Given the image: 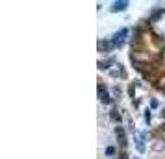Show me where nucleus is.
<instances>
[{"label": "nucleus", "mask_w": 165, "mask_h": 159, "mask_svg": "<svg viewBox=\"0 0 165 159\" xmlns=\"http://www.w3.org/2000/svg\"><path fill=\"white\" fill-rule=\"evenodd\" d=\"M124 35H126V30H123L121 34H117L115 39H113V46H121V45H123V37Z\"/></svg>", "instance_id": "nucleus-1"}, {"label": "nucleus", "mask_w": 165, "mask_h": 159, "mask_svg": "<svg viewBox=\"0 0 165 159\" xmlns=\"http://www.w3.org/2000/svg\"><path fill=\"white\" fill-rule=\"evenodd\" d=\"M98 94H100V102H104V104H109V102H112V100H109V94H108L106 91L100 89V93H98Z\"/></svg>", "instance_id": "nucleus-2"}, {"label": "nucleus", "mask_w": 165, "mask_h": 159, "mask_svg": "<svg viewBox=\"0 0 165 159\" xmlns=\"http://www.w3.org/2000/svg\"><path fill=\"white\" fill-rule=\"evenodd\" d=\"M126 2H117L115 6H113V11H123V9H126Z\"/></svg>", "instance_id": "nucleus-3"}, {"label": "nucleus", "mask_w": 165, "mask_h": 159, "mask_svg": "<svg viewBox=\"0 0 165 159\" xmlns=\"http://www.w3.org/2000/svg\"><path fill=\"white\" fill-rule=\"evenodd\" d=\"M98 46H100V50H109V48L113 46V43H108V41H106V43H102V41H100V43H98Z\"/></svg>", "instance_id": "nucleus-4"}, {"label": "nucleus", "mask_w": 165, "mask_h": 159, "mask_svg": "<svg viewBox=\"0 0 165 159\" xmlns=\"http://www.w3.org/2000/svg\"><path fill=\"white\" fill-rule=\"evenodd\" d=\"M106 154H108V155H113V154H115V148H112V146L106 148Z\"/></svg>", "instance_id": "nucleus-5"}, {"label": "nucleus", "mask_w": 165, "mask_h": 159, "mask_svg": "<svg viewBox=\"0 0 165 159\" xmlns=\"http://www.w3.org/2000/svg\"><path fill=\"white\" fill-rule=\"evenodd\" d=\"M121 119V115H117V113H112V120H119Z\"/></svg>", "instance_id": "nucleus-6"}]
</instances>
